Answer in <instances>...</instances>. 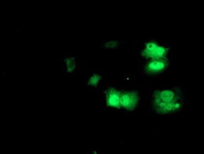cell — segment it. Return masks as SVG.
Listing matches in <instances>:
<instances>
[{"label": "cell", "instance_id": "1", "mask_svg": "<svg viewBox=\"0 0 204 154\" xmlns=\"http://www.w3.org/2000/svg\"><path fill=\"white\" fill-rule=\"evenodd\" d=\"M185 101L184 93L177 86L157 90L151 97V107L158 114H171L180 111L184 105Z\"/></svg>", "mask_w": 204, "mask_h": 154}, {"label": "cell", "instance_id": "2", "mask_svg": "<svg viewBox=\"0 0 204 154\" xmlns=\"http://www.w3.org/2000/svg\"><path fill=\"white\" fill-rule=\"evenodd\" d=\"M168 49L154 42L146 43L141 55L145 58L150 60L166 57Z\"/></svg>", "mask_w": 204, "mask_h": 154}, {"label": "cell", "instance_id": "6", "mask_svg": "<svg viewBox=\"0 0 204 154\" xmlns=\"http://www.w3.org/2000/svg\"><path fill=\"white\" fill-rule=\"evenodd\" d=\"M101 78L98 74H94L90 77L88 82V85L96 87Z\"/></svg>", "mask_w": 204, "mask_h": 154}, {"label": "cell", "instance_id": "5", "mask_svg": "<svg viewBox=\"0 0 204 154\" xmlns=\"http://www.w3.org/2000/svg\"><path fill=\"white\" fill-rule=\"evenodd\" d=\"M121 91H119L112 87H108L105 91L106 103L109 107L118 109L121 107L120 104V97Z\"/></svg>", "mask_w": 204, "mask_h": 154}, {"label": "cell", "instance_id": "7", "mask_svg": "<svg viewBox=\"0 0 204 154\" xmlns=\"http://www.w3.org/2000/svg\"><path fill=\"white\" fill-rule=\"evenodd\" d=\"M68 72H70L72 71L75 68V61L74 57L67 59L66 60Z\"/></svg>", "mask_w": 204, "mask_h": 154}, {"label": "cell", "instance_id": "4", "mask_svg": "<svg viewBox=\"0 0 204 154\" xmlns=\"http://www.w3.org/2000/svg\"><path fill=\"white\" fill-rule=\"evenodd\" d=\"M168 61L166 57L150 60L145 67V72L149 74L160 73L168 66Z\"/></svg>", "mask_w": 204, "mask_h": 154}, {"label": "cell", "instance_id": "3", "mask_svg": "<svg viewBox=\"0 0 204 154\" xmlns=\"http://www.w3.org/2000/svg\"><path fill=\"white\" fill-rule=\"evenodd\" d=\"M139 100L137 90L124 91L121 93L120 104L121 107L129 111H133L137 106Z\"/></svg>", "mask_w": 204, "mask_h": 154}]
</instances>
